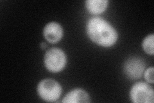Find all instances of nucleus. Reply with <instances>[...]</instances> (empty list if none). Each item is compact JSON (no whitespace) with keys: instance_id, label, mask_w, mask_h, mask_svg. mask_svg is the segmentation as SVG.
Returning <instances> with one entry per match:
<instances>
[{"instance_id":"4","label":"nucleus","mask_w":154,"mask_h":103,"mask_svg":"<svg viewBox=\"0 0 154 103\" xmlns=\"http://www.w3.org/2000/svg\"><path fill=\"white\" fill-rule=\"evenodd\" d=\"M130 97L134 103H153V88L146 82H138L134 84L130 92Z\"/></svg>"},{"instance_id":"7","label":"nucleus","mask_w":154,"mask_h":103,"mask_svg":"<svg viewBox=\"0 0 154 103\" xmlns=\"http://www.w3.org/2000/svg\"><path fill=\"white\" fill-rule=\"evenodd\" d=\"M64 103H86L90 102V97L85 90L77 88L69 92L62 99Z\"/></svg>"},{"instance_id":"11","label":"nucleus","mask_w":154,"mask_h":103,"mask_svg":"<svg viewBox=\"0 0 154 103\" xmlns=\"http://www.w3.org/2000/svg\"><path fill=\"white\" fill-rule=\"evenodd\" d=\"M46 47H47V45L46 43L42 42L41 43V48L42 49V50H45V49L46 48Z\"/></svg>"},{"instance_id":"2","label":"nucleus","mask_w":154,"mask_h":103,"mask_svg":"<svg viewBox=\"0 0 154 103\" xmlns=\"http://www.w3.org/2000/svg\"><path fill=\"white\" fill-rule=\"evenodd\" d=\"M37 93L41 99L46 102H55L59 99L62 89L57 81L51 79L41 81L37 86Z\"/></svg>"},{"instance_id":"8","label":"nucleus","mask_w":154,"mask_h":103,"mask_svg":"<svg viewBox=\"0 0 154 103\" xmlns=\"http://www.w3.org/2000/svg\"><path fill=\"white\" fill-rule=\"evenodd\" d=\"M109 5L107 0H88L85 5L88 11L93 15H98L107 9Z\"/></svg>"},{"instance_id":"9","label":"nucleus","mask_w":154,"mask_h":103,"mask_svg":"<svg viewBox=\"0 0 154 103\" xmlns=\"http://www.w3.org/2000/svg\"><path fill=\"white\" fill-rule=\"evenodd\" d=\"M153 38L154 35L153 34H150L147 36L144 39L142 43V47L144 51L147 54L153 56L154 53L153 50Z\"/></svg>"},{"instance_id":"3","label":"nucleus","mask_w":154,"mask_h":103,"mask_svg":"<svg viewBox=\"0 0 154 103\" xmlns=\"http://www.w3.org/2000/svg\"><path fill=\"white\" fill-rule=\"evenodd\" d=\"M65 53L60 48H52L45 55L44 62L46 69L52 73H58L64 69L66 65Z\"/></svg>"},{"instance_id":"10","label":"nucleus","mask_w":154,"mask_h":103,"mask_svg":"<svg viewBox=\"0 0 154 103\" xmlns=\"http://www.w3.org/2000/svg\"><path fill=\"white\" fill-rule=\"evenodd\" d=\"M143 76L144 79L147 82L153 84V67L151 66L147 68L146 70H144Z\"/></svg>"},{"instance_id":"5","label":"nucleus","mask_w":154,"mask_h":103,"mask_svg":"<svg viewBox=\"0 0 154 103\" xmlns=\"http://www.w3.org/2000/svg\"><path fill=\"white\" fill-rule=\"evenodd\" d=\"M145 66V63L141 58L132 57L125 62L124 72L129 79H138L143 76Z\"/></svg>"},{"instance_id":"1","label":"nucleus","mask_w":154,"mask_h":103,"mask_svg":"<svg viewBox=\"0 0 154 103\" xmlns=\"http://www.w3.org/2000/svg\"><path fill=\"white\" fill-rule=\"evenodd\" d=\"M86 31L91 41L103 47L113 46L118 38L116 29L105 19L99 16L93 17L89 19Z\"/></svg>"},{"instance_id":"6","label":"nucleus","mask_w":154,"mask_h":103,"mask_svg":"<svg viewBox=\"0 0 154 103\" xmlns=\"http://www.w3.org/2000/svg\"><path fill=\"white\" fill-rule=\"evenodd\" d=\"M63 33V28L60 24L53 21L48 23L45 26L43 31V36L47 41L54 44L61 40Z\"/></svg>"}]
</instances>
